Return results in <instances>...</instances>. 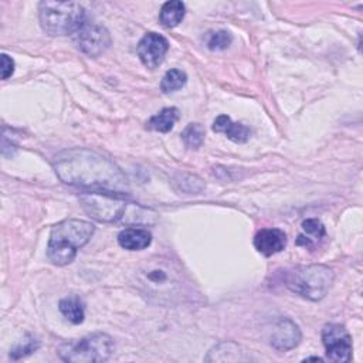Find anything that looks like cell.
<instances>
[{
  "label": "cell",
  "mask_w": 363,
  "mask_h": 363,
  "mask_svg": "<svg viewBox=\"0 0 363 363\" xmlns=\"http://www.w3.org/2000/svg\"><path fill=\"white\" fill-rule=\"evenodd\" d=\"M55 174L65 184L91 193L128 196L129 183L122 170L104 155L86 149L72 147L60 152L52 159Z\"/></svg>",
  "instance_id": "1"
},
{
  "label": "cell",
  "mask_w": 363,
  "mask_h": 363,
  "mask_svg": "<svg viewBox=\"0 0 363 363\" xmlns=\"http://www.w3.org/2000/svg\"><path fill=\"white\" fill-rule=\"evenodd\" d=\"M94 231V224L85 220L68 218L60 221L50 233L47 245L48 259L58 267L71 264L78 250L89 241Z\"/></svg>",
  "instance_id": "2"
},
{
  "label": "cell",
  "mask_w": 363,
  "mask_h": 363,
  "mask_svg": "<svg viewBox=\"0 0 363 363\" xmlns=\"http://www.w3.org/2000/svg\"><path fill=\"white\" fill-rule=\"evenodd\" d=\"M38 17L43 30L54 37L72 35L86 21L84 7L75 1H41Z\"/></svg>",
  "instance_id": "3"
},
{
  "label": "cell",
  "mask_w": 363,
  "mask_h": 363,
  "mask_svg": "<svg viewBox=\"0 0 363 363\" xmlns=\"http://www.w3.org/2000/svg\"><path fill=\"white\" fill-rule=\"evenodd\" d=\"M333 271L322 264L298 267L286 272L285 285L309 301H320L332 286Z\"/></svg>",
  "instance_id": "4"
},
{
  "label": "cell",
  "mask_w": 363,
  "mask_h": 363,
  "mask_svg": "<svg viewBox=\"0 0 363 363\" xmlns=\"http://www.w3.org/2000/svg\"><path fill=\"white\" fill-rule=\"evenodd\" d=\"M113 353V339L102 332L67 342L58 347V356L69 363L105 362Z\"/></svg>",
  "instance_id": "5"
},
{
  "label": "cell",
  "mask_w": 363,
  "mask_h": 363,
  "mask_svg": "<svg viewBox=\"0 0 363 363\" xmlns=\"http://www.w3.org/2000/svg\"><path fill=\"white\" fill-rule=\"evenodd\" d=\"M79 201L85 213L96 221L112 223L125 217L128 203L122 196L105 193H82Z\"/></svg>",
  "instance_id": "6"
},
{
  "label": "cell",
  "mask_w": 363,
  "mask_h": 363,
  "mask_svg": "<svg viewBox=\"0 0 363 363\" xmlns=\"http://www.w3.org/2000/svg\"><path fill=\"white\" fill-rule=\"evenodd\" d=\"M322 343L326 359L336 363H346L352 359V336L340 323H326L322 329Z\"/></svg>",
  "instance_id": "7"
},
{
  "label": "cell",
  "mask_w": 363,
  "mask_h": 363,
  "mask_svg": "<svg viewBox=\"0 0 363 363\" xmlns=\"http://www.w3.org/2000/svg\"><path fill=\"white\" fill-rule=\"evenodd\" d=\"M72 38L77 47L88 57H98L111 45V35L108 30L95 23L85 21L74 34Z\"/></svg>",
  "instance_id": "8"
},
{
  "label": "cell",
  "mask_w": 363,
  "mask_h": 363,
  "mask_svg": "<svg viewBox=\"0 0 363 363\" xmlns=\"http://www.w3.org/2000/svg\"><path fill=\"white\" fill-rule=\"evenodd\" d=\"M167 50H169L167 40L162 34L155 33V31L146 33L140 38V41L136 47L139 60L142 61V64L145 67H147L150 69L159 67L163 62Z\"/></svg>",
  "instance_id": "9"
},
{
  "label": "cell",
  "mask_w": 363,
  "mask_h": 363,
  "mask_svg": "<svg viewBox=\"0 0 363 363\" xmlns=\"http://www.w3.org/2000/svg\"><path fill=\"white\" fill-rule=\"evenodd\" d=\"M301 329L289 318H279L272 326L269 343L279 352H286L296 347L301 342Z\"/></svg>",
  "instance_id": "10"
},
{
  "label": "cell",
  "mask_w": 363,
  "mask_h": 363,
  "mask_svg": "<svg viewBox=\"0 0 363 363\" xmlns=\"http://www.w3.org/2000/svg\"><path fill=\"white\" fill-rule=\"evenodd\" d=\"M286 245V234L279 228H262L254 235L255 250L265 255L271 257L277 252H281Z\"/></svg>",
  "instance_id": "11"
},
{
  "label": "cell",
  "mask_w": 363,
  "mask_h": 363,
  "mask_svg": "<svg viewBox=\"0 0 363 363\" xmlns=\"http://www.w3.org/2000/svg\"><path fill=\"white\" fill-rule=\"evenodd\" d=\"M213 130L217 133H224L230 140L235 143H244L248 140L251 130L247 125L233 122L230 116L227 115H220L214 119L213 122Z\"/></svg>",
  "instance_id": "12"
},
{
  "label": "cell",
  "mask_w": 363,
  "mask_h": 363,
  "mask_svg": "<svg viewBox=\"0 0 363 363\" xmlns=\"http://www.w3.org/2000/svg\"><path fill=\"white\" fill-rule=\"evenodd\" d=\"M118 242L129 251H140L150 245L152 234L142 227H126L118 234Z\"/></svg>",
  "instance_id": "13"
},
{
  "label": "cell",
  "mask_w": 363,
  "mask_h": 363,
  "mask_svg": "<svg viewBox=\"0 0 363 363\" xmlns=\"http://www.w3.org/2000/svg\"><path fill=\"white\" fill-rule=\"evenodd\" d=\"M179 116H180V113H179L177 108H174V106L163 108L162 111H159L157 113H155L153 116L149 118V121L146 122V129L167 133L169 130L173 129Z\"/></svg>",
  "instance_id": "14"
},
{
  "label": "cell",
  "mask_w": 363,
  "mask_h": 363,
  "mask_svg": "<svg viewBox=\"0 0 363 363\" xmlns=\"http://www.w3.org/2000/svg\"><path fill=\"white\" fill-rule=\"evenodd\" d=\"M58 309L68 322H71L74 325H79L84 322L85 303L79 296L69 295V296L62 298L58 303Z\"/></svg>",
  "instance_id": "15"
},
{
  "label": "cell",
  "mask_w": 363,
  "mask_h": 363,
  "mask_svg": "<svg viewBox=\"0 0 363 363\" xmlns=\"http://www.w3.org/2000/svg\"><path fill=\"white\" fill-rule=\"evenodd\" d=\"M186 14V6L183 1L179 0H172L166 1L160 11H159V20L163 27L166 28H173L182 23Z\"/></svg>",
  "instance_id": "16"
},
{
  "label": "cell",
  "mask_w": 363,
  "mask_h": 363,
  "mask_svg": "<svg viewBox=\"0 0 363 363\" xmlns=\"http://www.w3.org/2000/svg\"><path fill=\"white\" fill-rule=\"evenodd\" d=\"M186 82H187V75L184 71L177 68H170L169 71H166V74L160 81V89L163 94H170L183 88Z\"/></svg>",
  "instance_id": "17"
},
{
  "label": "cell",
  "mask_w": 363,
  "mask_h": 363,
  "mask_svg": "<svg viewBox=\"0 0 363 363\" xmlns=\"http://www.w3.org/2000/svg\"><path fill=\"white\" fill-rule=\"evenodd\" d=\"M204 136L206 132L200 123H189L182 132V139L190 149H199L204 142Z\"/></svg>",
  "instance_id": "18"
},
{
  "label": "cell",
  "mask_w": 363,
  "mask_h": 363,
  "mask_svg": "<svg viewBox=\"0 0 363 363\" xmlns=\"http://www.w3.org/2000/svg\"><path fill=\"white\" fill-rule=\"evenodd\" d=\"M231 43H233V35L227 30L210 31L206 35V45L211 51H223L228 48Z\"/></svg>",
  "instance_id": "19"
},
{
  "label": "cell",
  "mask_w": 363,
  "mask_h": 363,
  "mask_svg": "<svg viewBox=\"0 0 363 363\" xmlns=\"http://www.w3.org/2000/svg\"><path fill=\"white\" fill-rule=\"evenodd\" d=\"M40 347V342L37 337H34L33 335H26L18 343H16L11 350H10V357L13 360L21 359L24 356L31 354L33 352H35Z\"/></svg>",
  "instance_id": "20"
},
{
  "label": "cell",
  "mask_w": 363,
  "mask_h": 363,
  "mask_svg": "<svg viewBox=\"0 0 363 363\" xmlns=\"http://www.w3.org/2000/svg\"><path fill=\"white\" fill-rule=\"evenodd\" d=\"M302 230L306 234H312L315 235L318 240L323 238L326 231H325V225L318 220V218H308L302 223Z\"/></svg>",
  "instance_id": "21"
},
{
  "label": "cell",
  "mask_w": 363,
  "mask_h": 363,
  "mask_svg": "<svg viewBox=\"0 0 363 363\" xmlns=\"http://www.w3.org/2000/svg\"><path fill=\"white\" fill-rule=\"evenodd\" d=\"M14 72V61L7 54H1V79H7Z\"/></svg>",
  "instance_id": "22"
},
{
  "label": "cell",
  "mask_w": 363,
  "mask_h": 363,
  "mask_svg": "<svg viewBox=\"0 0 363 363\" xmlns=\"http://www.w3.org/2000/svg\"><path fill=\"white\" fill-rule=\"evenodd\" d=\"M305 360H320L319 357H308V359H305Z\"/></svg>",
  "instance_id": "23"
}]
</instances>
